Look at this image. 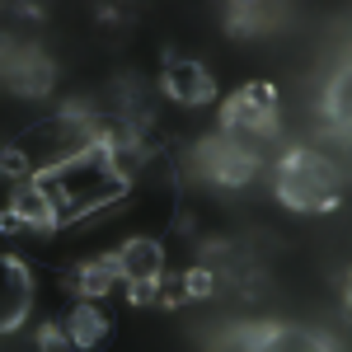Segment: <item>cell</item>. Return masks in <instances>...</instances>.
<instances>
[{
  "instance_id": "7",
  "label": "cell",
  "mask_w": 352,
  "mask_h": 352,
  "mask_svg": "<svg viewBox=\"0 0 352 352\" xmlns=\"http://www.w3.org/2000/svg\"><path fill=\"white\" fill-rule=\"evenodd\" d=\"M160 94L169 104H179V109H207V104H217V76H212L197 56L164 52Z\"/></svg>"
},
{
  "instance_id": "2",
  "label": "cell",
  "mask_w": 352,
  "mask_h": 352,
  "mask_svg": "<svg viewBox=\"0 0 352 352\" xmlns=\"http://www.w3.org/2000/svg\"><path fill=\"white\" fill-rule=\"evenodd\" d=\"M99 141V113L89 109H56L52 118L24 127L19 136H10L0 146V184H24V179H43L61 169L66 160H76L80 151H89Z\"/></svg>"
},
{
  "instance_id": "11",
  "label": "cell",
  "mask_w": 352,
  "mask_h": 352,
  "mask_svg": "<svg viewBox=\"0 0 352 352\" xmlns=\"http://www.w3.org/2000/svg\"><path fill=\"white\" fill-rule=\"evenodd\" d=\"M0 207H10L19 217V230H33V235H56V221H52V202L47 192L38 188V179H24V184H5V197Z\"/></svg>"
},
{
  "instance_id": "3",
  "label": "cell",
  "mask_w": 352,
  "mask_h": 352,
  "mask_svg": "<svg viewBox=\"0 0 352 352\" xmlns=\"http://www.w3.org/2000/svg\"><path fill=\"white\" fill-rule=\"evenodd\" d=\"M272 197L287 212H300V217H329L348 197V174L324 151L292 146V151H282V160L272 164Z\"/></svg>"
},
{
  "instance_id": "8",
  "label": "cell",
  "mask_w": 352,
  "mask_h": 352,
  "mask_svg": "<svg viewBox=\"0 0 352 352\" xmlns=\"http://www.w3.org/2000/svg\"><path fill=\"white\" fill-rule=\"evenodd\" d=\"M197 169H202V179H212L217 188H244V184L258 179V155L244 151V146H235V141H226V136L217 132L212 141L197 146Z\"/></svg>"
},
{
  "instance_id": "6",
  "label": "cell",
  "mask_w": 352,
  "mask_h": 352,
  "mask_svg": "<svg viewBox=\"0 0 352 352\" xmlns=\"http://www.w3.org/2000/svg\"><path fill=\"white\" fill-rule=\"evenodd\" d=\"M0 85L19 99H47L56 89V61L43 47L28 43H10L0 56Z\"/></svg>"
},
{
  "instance_id": "10",
  "label": "cell",
  "mask_w": 352,
  "mask_h": 352,
  "mask_svg": "<svg viewBox=\"0 0 352 352\" xmlns=\"http://www.w3.org/2000/svg\"><path fill=\"white\" fill-rule=\"evenodd\" d=\"M113 268H118L122 287H151V282H160L169 272V258H164V244L155 235H132L113 254Z\"/></svg>"
},
{
  "instance_id": "16",
  "label": "cell",
  "mask_w": 352,
  "mask_h": 352,
  "mask_svg": "<svg viewBox=\"0 0 352 352\" xmlns=\"http://www.w3.org/2000/svg\"><path fill=\"white\" fill-rule=\"evenodd\" d=\"M179 277H184V292H188V300H212V296H217V268L192 263V268H184Z\"/></svg>"
},
{
  "instance_id": "4",
  "label": "cell",
  "mask_w": 352,
  "mask_h": 352,
  "mask_svg": "<svg viewBox=\"0 0 352 352\" xmlns=\"http://www.w3.org/2000/svg\"><path fill=\"white\" fill-rule=\"evenodd\" d=\"M282 132V94L272 80H249L221 104V136L258 155L263 141H277Z\"/></svg>"
},
{
  "instance_id": "1",
  "label": "cell",
  "mask_w": 352,
  "mask_h": 352,
  "mask_svg": "<svg viewBox=\"0 0 352 352\" xmlns=\"http://www.w3.org/2000/svg\"><path fill=\"white\" fill-rule=\"evenodd\" d=\"M132 184H136V179L118 169V160L109 155L104 141H94V146L80 151L76 160H66L61 169H52V174L38 179V188L47 192V202H52L56 230L80 226V221H89V217H99V212H109V207H118V202H127Z\"/></svg>"
},
{
  "instance_id": "19",
  "label": "cell",
  "mask_w": 352,
  "mask_h": 352,
  "mask_svg": "<svg viewBox=\"0 0 352 352\" xmlns=\"http://www.w3.org/2000/svg\"><path fill=\"white\" fill-rule=\"evenodd\" d=\"M94 14H99V28H122L127 24V10H118V5H99Z\"/></svg>"
},
{
  "instance_id": "12",
  "label": "cell",
  "mask_w": 352,
  "mask_h": 352,
  "mask_svg": "<svg viewBox=\"0 0 352 352\" xmlns=\"http://www.w3.org/2000/svg\"><path fill=\"white\" fill-rule=\"evenodd\" d=\"M66 333H71V348L76 352H99L113 338V315H104L99 300H76L71 315L61 320Z\"/></svg>"
},
{
  "instance_id": "18",
  "label": "cell",
  "mask_w": 352,
  "mask_h": 352,
  "mask_svg": "<svg viewBox=\"0 0 352 352\" xmlns=\"http://www.w3.org/2000/svg\"><path fill=\"white\" fill-rule=\"evenodd\" d=\"M33 348H38V352H76V348H71V333H66V324H61V320L38 324V333H33Z\"/></svg>"
},
{
  "instance_id": "17",
  "label": "cell",
  "mask_w": 352,
  "mask_h": 352,
  "mask_svg": "<svg viewBox=\"0 0 352 352\" xmlns=\"http://www.w3.org/2000/svg\"><path fill=\"white\" fill-rule=\"evenodd\" d=\"M155 310H179V305H188V292H184V277L179 272H164L160 282H155V296H151Z\"/></svg>"
},
{
  "instance_id": "20",
  "label": "cell",
  "mask_w": 352,
  "mask_h": 352,
  "mask_svg": "<svg viewBox=\"0 0 352 352\" xmlns=\"http://www.w3.org/2000/svg\"><path fill=\"white\" fill-rule=\"evenodd\" d=\"M0 235H19V217L10 207H0Z\"/></svg>"
},
{
  "instance_id": "13",
  "label": "cell",
  "mask_w": 352,
  "mask_h": 352,
  "mask_svg": "<svg viewBox=\"0 0 352 352\" xmlns=\"http://www.w3.org/2000/svg\"><path fill=\"white\" fill-rule=\"evenodd\" d=\"M61 287L76 300H104V296H113V287H122V282H118V268H113V254H99V258L76 263V268L61 277Z\"/></svg>"
},
{
  "instance_id": "5",
  "label": "cell",
  "mask_w": 352,
  "mask_h": 352,
  "mask_svg": "<svg viewBox=\"0 0 352 352\" xmlns=\"http://www.w3.org/2000/svg\"><path fill=\"white\" fill-rule=\"evenodd\" d=\"M235 352H338V343L324 329L292 324V320H268V324L235 329Z\"/></svg>"
},
{
  "instance_id": "15",
  "label": "cell",
  "mask_w": 352,
  "mask_h": 352,
  "mask_svg": "<svg viewBox=\"0 0 352 352\" xmlns=\"http://www.w3.org/2000/svg\"><path fill=\"white\" fill-rule=\"evenodd\" d=\"M272 28V10L263 5H230L226 10V33L230 38H263Z\"/></svg>"
},
{
  "instance_id": "9",
  "label": "cell",
  "mask_w": 352,
  "mask_h": 352,
  "mask_svg": "<svg viewBox=\"0 0 352 352\" xmlns=\"http://www.w3.org/2000/svg\"><path fill=\"white\" fill-rule=\"evenodd\" d=\"M33 300H38V277L24 258L14 254H0V333H14L28 324L33 315Z\"/></svg>"
},
{
  "instance_id": "14",
  "label": "cell",
  "mask_w": 352,
  "mask_h": 352,
  "mask_svg": "<svg viewBox=\"0 0 352 352\" xmlns=\"http://www.w3.org/2000/svg\"><path fill=\"white\" fill-rule=\"evenodd\" d=\"M324 118H329V127L343 136L348 132V122H352V109H348V61H338V71L329 76L324 85Z\"/></svg>"
}]
</instances>
